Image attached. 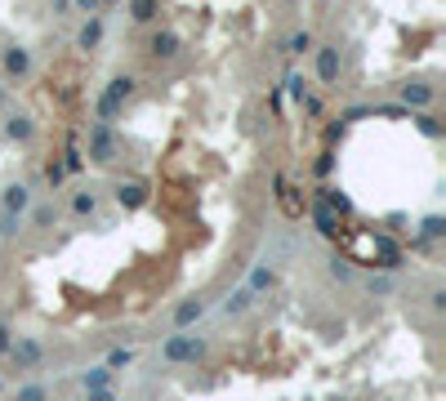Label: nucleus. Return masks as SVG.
Instances as JSON below:
<instances>
[{
    "label": "nucleus",
    "mask_w": 446,
    "mask_h": 401,
    "mask_svg": "<svg viewBox=\"0 0 446 401\" xmlns=\"http://www.w3.org/2000/svg\"><path fill=\"white\" fill-rule=\"evenodd\" d=\"M402 103H406V107H428V103H433V90H428V85H406V90H402Z\"/></svg>",
    "instance_id": "obj_12"
},
{
    "label": "nucleus",
    "mask_w": 446,
    "mask_h": 401,
    "mask_svg": "<svg viewBox=\"0 0 446 401\" xmlns=\"http://www.w3.org/2000/svg\"><path fill=\"white\" fill-rule=\"evenodd\" d=\"M5 134H9L14 143H27L32 134H36V125H32L27 116H9V120H5Z\"/></svg>",
    "instance_id": "obj_11"
},
{
    "label": "nucleus",
    "mask_w": 446,
    "mask_h": 401,
    "mask_svg": "<svg viewBox=\"0 0 446 401\" xmlns=\"http://www.w3.org/2000/svg\"><path fill=\"white\" fill-rule=\"evenodd\" d=\"M76 5L85 9V14H99V9H103V0H76Z\"/></svg>",
    "instance_id": "obj_29"
},
{
    "label": "nucleus",
    "mask_w": 446,
    "mask_h": 401,
    "mask_svg": "<svg viewBox=\"0 0 446 401\" xmlns=\"http://www.w3.org/2000/svg\"><path fill=\"white\" fill-rule=\"evenodd\" d=\"M250 308H255V290H250V286L232 290V295H228V303H223L228 317H241V312H250Z\"/></svg>",
    "instance_id": "obj_7"
},
{
    "label": "nucleus",
    "mask_w": 446,
    "mask_h": 401,
    "mask_svg": "<svg viewBox=\"0 0 446 401\" xmlns=\"http://www.w3.org/2000/svg\"><path fill=\"white\" fill-rule=\"evenodd\" d=\"M304 50H312V36L308 31H295L291 36V54H304Z\"/></svg>",
    "instance_id": "obj_22"
},
{
    "label": "nucleus",
    "mask_w": 446,
    "mask_h": 401,
    "mask_svg": "<svg viewBox=\"0 0 446 401\" xmlns=\"http://www.w3.org/2000/svg\"><path fill=\"white\" fill-rule=\"evenodd\" d=\"M0 393H5V379H0Z\"/></svg>",
    "instance_id": "obj_31"
},
{
    "label": "nucleus",
    "mask_w": 446,
    "mask_h": 401,
    "mask_svg": "<svg viewBox=\"0 0 446 401\" xmlns=\"http://www.w3.org/2000/svg\"><path fill=\"white\" fill-rule=\"evenodd\" d=\"M0 103H5V85H0Z\"/></svg>",
    "instance_id": "obj_30"
},
{
    "label": "nucleus",
    "mask_w": 446,
    "mask_h": 401,
    "mask_svg": "<svg viewBox=\"0 0 446 401\" xmlns=\"http://www.w3.org/2000/svg\"><path fill=\"white\" fill-rule=\"evenodd\" d=\"M14 401H50V388H45V384H18Z\"/></svg>",
    "instance_id": "obj_16"
},
{
    "label": "nucleus",
    "mask_w": 446,
    "mask_h": 401,
    "mask_svg": "<svg viewBox=\"0 0 446 401\" xmlns=\"http://www.w3.org/2000/svg\"><path fill=\"white\" fill-rule=\"evenodd\" d=\"M99 41H103V22H99V18H90L85 27H81L76 45H81V50H94V45H99Z\"/></svg>",
    "instance_id": "obj_14"
},
{
    "label": "nucleus",
    "mask_w": 446,
    "mask_h": 401,
    "mask_svg": "<svg viewBox=\"0 0 446 401\" xmlns=\"http://www.w3.org/2000/svg\"><path fill=\"white\" fill-rule=\"evenodd\" d=\"M5 357H14L18 370H32V366H41V361H45V344H41V339H32V335H18L14 344H9Z\"/></svg>",
    "instance_id": "obj_2"
},
{
    "label": "nucleus",
    "mask_w": 446,
    "mask_h": 401,
    "mask_svg": "<svg viewBox=\"0 0 446 401\" xmlns=\"http://www.w3.org/2000/svg\"><path fill=\"white\" fill-rule=\"evenodd\" d=\"M130 18H134V22H152L156 18V0H130Z\"/></svg>",
    "instance_id": "obj_17"
},
{
    "label": "nucleus",
    "mask_w": 446,
    "mask_h": 401,
    "mask_svg": "<svg viewBox=\"0 0 446 401\" xmlns=\"http://www.w3.org/2000/svg\"><path fill=\"white\" fill-rule=\"evenodd\" d=\"M94 205H99V201H94V192H76L71 210H76V214H94Z\"/></svg>",
    "instance_id": "obj_19"
},
{
    "label": "nucleus",
    "mask_w": 446,
    "mask_h": 401,
    "mask_svg": "<svg viewBox=\"0 0 446 401\" xmlns=\"http://www.w3.org/2000/svg\"><path fill=\"white\" fill-rule=\"evenodd\" d=\"M18 218H22V214H9V210H5V214H0V237H9V232H18Z\"/></svg>",
    "instance_id": "obj_23"
},
{
    "label": "nucleus",
    "mask_w": 446,
    "mask_h": 401,
    "mask_svg": "<svg viewBox=\"0 0 446 401\" xmlns=\"http://www.w3.org/2000/svg\"><path fill=\"white\" fill-rule=\"evenodd\" d=\"M419 129H424L428 139H438V134H442V125H438V120H433V116H419Z\"/></svg>",
    "instance_id": "obj_24"
},
{
    "label": "nucleus",
    "mask_w": 446,
    "mask_h": 401,
    "mask_svg": "<svg viewBox=\"0 0 446 401\" xmlns=\"http://www.w3.org/2000/svg\"><path fill=\"white\" fill-rule=\"evenodd\" d=\"M201 317H206V299H183L174 308V330H192Z\"/></svg>",
    "instance_id": "obj_4"
},
{
    "label": "nucleus",
    "mask_w": 446,
    "mask_h": 401,
    "mask_svg": "<svg viewBox=\"0 0 446 401\" xmlns=\"http://www.w3.org/2000/svg\"><path fill=\"white\" fill-rule=\"evenodd\" d=\"M90 156H94V161H112V156H116V139H112V129H107L103 120L90 125Z\"/></svg>",
    "instance_id": "obj_3"
},
{
    "label": "nucleus",
    "mask_w": 446,
    "mask_h": 401,
    "mask_svg": "<svg viewBox=\"0 0 446 401\" xmlns=\"http://www.w3.org/2000/svg\"><path fill=\"white\" fill-rule=\"evenodd\" d=\"M103 366H107V370H125V366H134V352H130V348H116V352H107Z\"/></svg>",
    "instance_id": "obj_18"
},
{
    "label": "nucleus",
    "mask_w": 446,
    "mask_h": 401,
    "mask_svg": "<svg viewBox=\"0 0 446 401\" xmlns=\"http://www.w3.org/2000/svg\"><path fill=\"white\" fill-rule=\"evenodd\" d=\"M366 290H370V295H393V276H370Z\"/></svg>",
    "instance_id": "obj_20"
},
{
    "label": "nucleus",
    "mask_w": 446,
    "mask_h": 401,
    "mask_svg": "<svg viewBox=\"0 0 446 401\" xmlns=\"http://www.w3.org/2000/svg\"><path fill=\"white\" fill-rule=\"evenodd\" d=\"M116 201L125 205V210H139V205L148 201V188H143V183H120L116 188Z\"/></svg>",
    "instance_id": "obj_8"
},
{
    "label": "nucleus",
    "mask_w": 446,
    "mask_h": 401,
    "mask_svg": "<svg viewBox=\"0 0 446 401\" xmlns=\"http://www.w3.org/2000/svg\"><path fill=\"white\" fill-rule=\"evenodd\" d=\"M317 76L326 85L340 80V50H335V45H321V50H317Z\"/></svg>",
    "instance_id": "obj_5"
},
{
    "label": "nucleus",
    "mask_w": 446,
    "mask_h": 401,
    "mask_svg": "<svg viewBox=\"0 0 446 401\" xmlns=\"http://www.w3.org/2000/svg\"><path fill=\"white\" fill-rule=\"evenodd\" d=\"M152 54H156V58H174V54H179V36H174V31H156V36H152Z\"/></svg>",
    "instance_id": "obj_10"
},
{
    "label": "nucleus",
    "mask_w": 446,
    "mask_h": 401,
    "mask_svg": "<svg viewBox=\"0 0 446 401\" xmlns=\"http://www.w3.org/2000/svg\"><path fill=\"white\" fill-rule=\"evenodd\" d=\"M9 344H14V330H9V325H0V357L9 352Z\"/></svg>",
    "instance_id": "obj_26"
},
{
    "label": "nucleus",
    "mask_w": 446,
    "mask_h": 401,
    "mask_svg": "<svg viewBox=\"0 0 446 401\" xmlns=\"http://www.w3.org/2000/svg\"><path fill=\"white\" fill-rule=\"evenodd\" d=\"M112 374H116V370H107V366H94V370H85V374H81V388H85V393H99V388H112Z\"/></svg>",
    "instance_id": "obj_9"
},
{
    "label": "nucleus",
    "mask_w": 446,
    "mask_h": 401,
    "mask_svg": "<svg viewBox=\"0 0 446 401\" xmlns=\"http://www.w3.org/2000/svg\"><path fill=\"white\" fill-rule=\"evenodd\" d=\"M32 223H36V227H50V223H54V205H36Z\"/></svg>",
    "instance_id": "obj_21"
},
{
    "label": "nucleus",
    "mask_w": 446,
    "mask_h": 401,
    "mask_svg": "<svg viewBox=\"0 0 446 401\" xmlns=\"http://www.w3.org/2000/svg\"><path fill=\"white\" fill-rule=\"evenodd\" d=\"M246 286H250V290H255V295H263V290H272V286H277V276H272V267H263V263H259V267H255V272H250V281H246Z\"/></svg>",
    "instance_id": "obj_15"
},
{
    "label": "nucleus",
    "mask_w": 446,
    "mask_h": 401,
    "mask_svg": "<svg viewBox=\"0 0 446 401\" xmlns=\"http://www.w3.org/2000/svg\"><path fill=\"white\" fill-rule=\"evenodd\" d=\"M63 174H67V165H50V183H54V188L63 183Z\"/></svg>",
    "instance_id": "obj_28"
},
{
    "label": "nucleus",
    "mask_w": 446,
    "mask_h": 401,
    "mask_svg": "<svg viewBox=\"0 0 446 401\" xmlns=\"http://www.w3.org/2000/svg\"><path fill=\"white\" fill-rule=\"evenodd\" d=\"M161 357L170 361V366H197V361L206 357V339H197V335H188V330H174L161 344Z\"/></svg>",
    "instance_id": "obj_1"
},
{
    "label": "nucleus",
    "mask_w": 446,
    "mask_h": 401,
    "mask_svg": "<svg viewBox=\"0 0 446 401\" xmlns=\"http://www.w3.org/2000/svg\"><path fill=\"white\" fill-rule=\"evenodd\" d=\"M424 237H442V218H424Z\"/></svg>",
    "instance_id": "obj_27"
},
{
    "label": "nucleus",
    "mask_w": 446,
    "mask_h": 401,
    "mask_svg": "<svg viewBox=\"0 0 446 401\" xmlns=\"http://www.w3.org/2000/svg\"><path fill=\"white\" fill-rule=\"evenodd\" d=\"M85 401H116V388H99V393H85Z\"/></svg>",
    "instance_id": "obj_25"
},
{
    "label": "nucleus",
    "mask_w": 446,
    "mask_h": 401,
    "mask_svg": "<svg viewBox=\"0 0 446 401\" xmlns=\"http://www.w3.org/2000/svg\"><path fill=\"white\" fill-rule=\"evenodd\" d=\"M5 76H14V80H22V76H32V54L27 50H5Z\"/></svg>",
    "instance_id": "obj_6"
},
{
    "label": "nucleus",
    "mask_w": 446,
    "mask_h": 401,
    "mask_svg": "<svg viewBox=\"0 0 446 401\" xmlns=\"http://www.w3.org/2000/svg\"><path fill=\"white\" fill-rule=\"evenodd\" d=\"M27 205H32V192L22 188V183L5 192V210H9V214H22V210H27Z\"/></svg>",
    "instance_id": "obj_13"
}]
</instances>
